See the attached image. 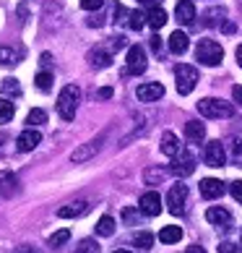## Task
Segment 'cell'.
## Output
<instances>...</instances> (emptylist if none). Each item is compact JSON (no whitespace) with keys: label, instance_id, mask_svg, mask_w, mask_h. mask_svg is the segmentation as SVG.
<instances>
[{"label":"cell","instance_id":"cell-1","mask_svg":"<svg viewBox=\"0 0 242 253\" xmlns=\"http://www.w3.org/2000/svg\"><path fill=\"white\" fill-rule=\"evenodd\" d=\"M78 102H81V89L76 86V84L63 86L60 97H58V112H60V118L63 120H73V118H76Z\"/></svg>","mask_w":242,"mask_h":253},{"label":"cell","instance_id":"cell-2","mask_svg":"<svg viewBox=\"0 0 242 253\" xmlns=\"http://www.w3.org/2000/svg\"><path fill=\"white\" fill-rule=\"evenodd\" d=\"M195 55H198V60L203 65H219L221 60H224V47L216 42V40H201L198 47H195Z\"/></svg>","mask_w":242,"mask_h":253},{"label":"cell","instance_id":"cell-3","mask_svg":"<svg viewBox=\"0 0 242 253\" xmlns=\"http://www.w3.org/2000/svg\"><path fill=\"white\" fill-rule=\"evenodd\" d=\"M198 112L203 118H232V112H235V107L229 105V102H221L216 97H206L198 102Z\"/></svg>","mask_w":242,"mask_h":253},{"label":"cell","instance_id":"cell-4","mask_svg":"<svg viewBox=\"0 0 242 253\" xmlns=\"http://www.w3.org/2000/svg\"><path fill=\"white\" fill-rule=\"evenodd\" d=\"M174 84H177V94L180 97H188L190 91L195 89V84H198V71L193 68V65H177V68H174Z\"/></svg>","mask_w":242,"mask_h":253},{"label":"cell","instance_id":"cell-5","mask_svg":"<svg viewBox=\"0 0 242 253\" xmlns=\"http://www.w3.org/2000/svg\"><path fill=\"white\" fill-rule=\"evenodd\" d=\"M146 50L141 44H130L128 47V68H125V76H138V73L146 71Z\"/></svg>","mask_w":242,"mask_h":253},{"label":"cell","instance_id":"cell-6","mask_svg":"<svg viewBox=\"0 0 242 253\" xmlns=\"http://www.w3.org/2000/svg\"><path fill=\"white\" fill-rule=\"evenodd\" d=\"M172 159H174V162H172V172L177 177H188V175L195 172V157L188 152V149H180Z\"/></svg>","mask_w":242,"mask_h":253},{"label":"cell","instance_id":"cell-7","mask_svg":"<svg viewBox=\"0 0 242 253\" xmlns=\"http://www.w3.org/2000/svg\"><path fill=\"white\" fill-rule=\"evenodd\" d=\"M185 199H188V185L174 183L172 188H170V196H167V206H170V211H172V214H182Z\"/></svg>","mask_w":242,"mask_h":253},{"label":"cell","instance_id":"cell-8","mask_svg":"<svg viewBox=\"0 0 242 253\" xmlns=\"http://www.w3.org/2000/svg\"><path fill=\"white\" fill-rule=\"evenodd\" d=\"M203 159H206L208 167H224L227 154H224V146H221V141H208V144H206V152H203Z\"/></svg>","mask_w":242,"mask_h":253},{"label":"cell","instance_id":"cell-9","mask_svg":"<svg viewBox=\"0 0 242 253\" xmlns=\"http://www.w3.org/2000/svg\"><path fill=\"white\" fill-rule=\"evenodd\" d=\"M138 209H141L146 217H159V214H162V199H159V193H154V191L143 193L141 201H138Z\"/></svg>","mask_w":242,"mask_h":253},{"label":"cell","instance_id":"cell-10","mask_svg":"<svg viewBox=\"0 0 242 253\" xmlns=\"http://www.w3.org/2000/svg\"><path fill=\"white\" fill-rule=\"evenodd\" d=\"M36 144H42V133L34 128H26L24 133H18V138H16L18 152H32V149H36Z\"/></svg>","mask_w":242,"mask_h":253},{"label":"cell","instance_id":"cell-11","mask_svg":"<svg viewBox=\"0 0 242 253\" xmlns=\"http://www.w3.org/2000/svg\"><path fill=\"white\" fill-rule=\"evenodd\" d=\"M136 94H138L141 102H156V99L164 97V86H162V84H141Z\"/></svg>","mask_w":242,"mask_h":253},{"label":"cell","instance_id":"cell-12","mask_svg":"<svg viewBox=\"0 0 242 253\" xmlns=\"http://www.w3.org/2000/svg\"><path fill=\"white\" fill-rule=\"evenodd\" d=\"M174 16H177V21L182 26H190L195 21V5H193V0H180L177 8H174Z\"/></svg>","mask_w":242,"mask_h":253},{"label":"cell","instance_id":"cell-13","mask_svg":"<svg viewBox=\"0 0 242 253\" xmlns=\"http://www.w3.org/2000/svg\"><path fill=\"white\" fill-rule=\"evenodd\" d=\"M224 193V185H221V180H216V177H206V180H201V196L203 199H219V196Z\"/></svg>","mask_w":242,"mask_h":253},{"label":"cell","instance_id":"cell-14","mask_svg":"<svg viewBox=\"0 0 242 253\" xmlns=\"http://www.w3.org/2000/svg\"><path fill=\"white\" fill-rule=\"evenodd\" d=\"M18 191V177L13 172H0V196L3 199H11Z\"/></svg>","mask_w":242,"mask_h":253},{"label":"cell","instance_id":"cell-15","mask_svg":"<svg viewBox=\"0 0 242 253\" xmlns=\"http://www.w3.org/2000/svg\"><path fill=\"white\" fill-rule=\"evenodd\" d=\"M185 138H188L190 144H201L203 138H206V126L198 123V120H190V123H185Z\"/></svg>","mask_w":242,"mask_h":253},{"label":"cell","instance_id":"cell-16","mask_svg":"<svg viewBox=\"0 0 242 253\" xmlns=\"http://www.w3.org/2000/svg\"><path fill=\"white\" fill-rule=\"evenodd\" d=\"M206 219L211 224H219V227H229V224H232V214L227 209H221V206H211V209L206 211Z\"/></svg>","mask_w":242,"mask_h":253},{"label":"cell","instance_id":"cell-17","mask_svg":"<svg viewBox=\"0 0 242 253\" xmlns=\"http://www.w3.org/2000/svg\"><path fill=\"white\" fill-rule=\"evenodd\" d=\"M146 24L151 26V29H162V26L167 24V11L162 5H151L146 11Z\"/></svg>","mask_w":242,"mask_h":253},{"label":"cell","instance_id":"cell-18","mask_svg":"<svg viewBox=\"0 0 242 253\" xmlns=\"http://www.w3.org/2000/svg\"><path fill=\"white\" fill-rule=\"evenodd\" d=\"M89 63L94 65V68H107L109 63H112V50H104V47H94L89 52Z\"/></svg>","mask_w":242,"mask_h":253},{"label":"cell","instance_id":"cell-19","mask_svg":"<svg viewBox=\"0 0 242 253\" xmlns=\"http://www.w3.org/2000/svg\"><path fill=\"white\" fill-rule=\"evenodd\" d=\"M89 211V204L86 201H76V204H68L63 206V209H58V217L63 219H73V217H81V214Z\"/></svg>","mask_w":242,"mask_h":253},{"label":"cell","instance_id":"cell-20","mask_svg":"<svg viewBox=\"0 0 242 253\" xmlns=\"http://www.w3.org/2000/svg\"><path fill=\"white\" fill-rule=\"evenodd\" d=\"M99 152V141H91V144H83L81 149H76V152H73L70 154V162H86V159H91V157H94Z\"/></svg>","mask_w":242,"mask_h":253},{"label":"cell","instance_id":"cell-21","mask_svg":"<svg viewBox=\"0 0 242 253\" xmlns=\"http://www.w3.org/2000/svg\"><path fill=\"white\" fill-rule=\"evenodd\" d=\"M188 47H190V40H188V34H185V32L177 29V32L170 37V50H172L174 55H182Z\"/></svg>","mask_w":242,"mask_h":253},{"label":"cell","instance_id":"cell-22","mask_svg":"<svg viewBox=\"0 0 242 253\" xmlns=\"http://www.w3.org/2000/svg\"><path fill=\"white\" fill-rule=\"evenodd\" d=\"M177 152H180V141H177V136H174L172 130H167V133L162 136V154L174 157Z\"/></svg>","mask_w":242,"mask_h":253},{"label":"cell","instance_id":"cell-23","mask_svg":"<svg viewBox=\"0 0 242 253\" xmlns=\"http://www.w3.org/2000/svg\"><path fill=\"white\" fill-rule=\"evenodd\" d=\"M180 238H182V230L177 227V224H170V227L159 230V240L167 243V246H170V243H177Z\"/></svg>","mask_w":242,"mask_h":253},{"label":"cell","instance_id":"cell-24","mask_svg":"<svg viewBox=\"0 0 242 253\" xmlns=\"http://www.w3.org/2000/svg\"><path fill=\"white\" fill-rule=\"evenodd\" d=\"M18 60H21V50L0 47V65H16Z\"/></svg>","mask_w":242,"mask_h":253},{"label":"cell","instance_id":"cell-25","mask_svg":"<svg viewBox=\"0 0 242 253\" xmlns=\"http://www.w3.org/2000/svg\"><path fill=\"white\" fill-rule=\"evenodd\" d=\"M52 73L50 71H39V73H36V76H34V84H36V89H39V91H50L52 89Z\"/></svg>","mask_w":242,"mask_h":253},{"label":"cell","instance_id":"cell-26","mask_svg":"<svg viewBox=\"0 0 242 253\" xmlns=\"http://www.w3.org/2000/svg\"><path fill=\"white\" fill-rule=\"evenodd\" d=\"M112 232H115V219H112V217H102V219L97 222V235L109 238Z\"/></svg>","mask_w":242,"mask_h":253},{"label":"cell","instance_id":"cell-27","mask_svg":"<svg viewBox=\"0 0 242 253\" xmlns=\"http://www.w3.org/2000/svg\"><path fill=\"white\" fill-rule=\"evenodd\" d=\"M13 102H8V99H0V126H5V123H11L13 120Z\"/></svg>","mask_w":242,"mask_h":253},{"label":"cell","instance_id":"cell-28","mask_svg":"<svg viewBox=\"0 0 242 253\" xmlns=\"http://www.w3.org/2000/svg\"><path fill=\"white\" fill-rule=\"evenodd\" d=\"M26 123H29V128L47 123V112H44V110H39V107H34V110L29 112V115H26Z\"/></svg>","mask_w":242,"mask_h":253},{"label":"cell","instance_id":"cell-29","mask_svg":"<svg viewBox=\"0 0 242 253\" xmlns=\"http://www.w3.org/2000/svg\"><path fill=\"white\" fill-rule=\"evenodd\" d=\"M70 240V232L68 230H58V232H55V235H50V248H60V246H65V243H68Z\"/></svg>","mask_w":242,"mask_h":253},{"label":"cell","instance_id":"cell-30","mask_svg":"<svg viewBox=\"0 0 242 253\" xmlns=\"http://www.w3.org/2000/svg\"><path fill=\"white\" fill-rule=\"evenodd\" d=\"M133 240H136V246L141 248V251H148V248L154 246V235H151V232H146V230H143V232H138Z\"/></svg>","mask_w":242,"mask_h":253},{"label":"cell","instance_id":"cell-31","mask_svg":"<svg viewBox=\"0 0 242 253\" xmlns=\"http://www.w3.org/2000/svg\"><path fill=\"white\" fill-rule=\"evenodd\" d=\"M143 24H146V13H141V11H130L128 13V26L130 29H141Z\"/></svg>","mask_w":242,"mask_h":253},{"label":"cell","instance_id":"cell-32","mask_svg":"<svg viewBox=\"0 0 242 253\" xmlns=\"http://www.w3.org/2000/svg\"><path fill=\"white\" fill-rule=\"evenodd\" d=\"M3 94H8V97H18V94H21V86H18L16 79H5L3 81Z\"/></svg>","mask_w":242,"mask_h":253},{"label":"cell","instance_id":"cell-33","mask_svg":"<svg viewBox=\"0 0 242 253\" xmlns=\"http://www.w3.org/2000/svg\"><path fill=\"white\" fill-rule=\"evenodd\" d=\"M76 253H99V246L94 240H81V246H78Z\"/></svg>","mask_w":242,"mask_h":253},{"label":"cell","instance_id":"cell-34","mask_svg":"<svg viewBox=\"0 0 242 253\" xmlns=\"http://www.w3.org/2000/svg\"><path fill=\"white\" fill-rule=\"evenodd\" d=\"M102 5H104V0H81L83 11H99Z\"/></svg>","mask_w":242,"mask_h":253},{"label":"cell","instance_id":"cell-35","mask_svg":"<svg viewBox=\"0 0 242 253\" xmlns=\"http://www.w3.org/2000/svg\"><path fill=\"white\" fill-rule=\"evenodd\" d=\"M229 191H232V196H235V201H240V204H242V180L229 183Z\"/></svg>","mask_w":242,"mask_h":253},{"label":"cell","instance_id":"cell-36","mask_svg":"<svg viewBox=\"0 0 242 253\" xmlns=\"http://www.w3.org/2000/svg\"><path fill=\"white\" fill-rule=\"evenodd\" d=\"M156 180H164V172L162 170H146V183H156Z\"/></svg>","mask_w":242,"mask_h":253},{"label":"cell","instance_id":"cell-37","mask_svg":"<svg viewBox=\"0 0 242 253\" xmlns=\"http://www.w3.org/2000/svg\"><path fill=\"white\" fill-rule=\"evenodd\" d=\"M219 253H235V243H221Z\"/></svg>","mask_w":242,"mask_h":253},{"label":"cell","instance_id":"cell-38","mask_svg":"<svg viewBox=\"0 0 242 253\" xmlns=\"http://www.w3.org/2000/svg\"><path fill=\"white\" fill-rule=\"evenodd\" d=\"M232 97H235V102H240V105H242V86H235V89H232Z\"/></svg>","mask_w":242,"mask_h":253},{"label":"cell","instance_id":"cell-39","mask_svg":"<svg viewBox=\"0 0 242 253\" xmlns=\"http://www.w3.org/2000/svg\"><path fill=\"white\" fill-rule=\"evenodd\" d=\"M99 97H102V99H109V97H112V89H109V86L99 89Z\"/></svg>","mask_w":242,"mask_h":253},{"label":"cell","instance_id":"cell-40","mask_svg":"<svg viewBox=\"0 0 242 253\" xmlns=\"http://www.w3.org/2000/svg\"><path fill=\"white\" fill-rule=\"evenodd\" d=\"M151 47H154V52H159V50H162V42H159V37H151Z\"/></svg>","mask_w":242,"mask_h":253},{"label":"cell","instance_id":"cell-41","mask_svg":"<svg viewBox=\"0 0 242 253\" xmlns=\"http://www.w3.org/2000/svg\"><path fill=\"white\" fill-rule=\"evenodd\" d=\"M235 154L242 157V138H237V141H235Z\"/></svg>","mask_w":242,"mask_h":253},{"label":"cell","instance_id":"cell-42","mask_svg":"<svg viewBox=\"0 0 242 253\" xmlns=\"http://www.w3.org/2000/svg\"><path fill=\"white\" fill-rule=\"evenodd\" d=\"M50 63H52V55L44 52V55H42V65H50Z\"/></svg>","mask_w":242,"mask_h":253},{"label":"cell","instance_id":"cell-43","mask_svg":"<svg viewBox=\"0 0 242 253\" xmlns=\"http://www.w3.org/2000/svg\"><path fill=\"white\" fill-rule=\"evenodd\" d=\"M185 253H206V251H203V248H198V246H193V248H188Z\"/></svg>","mask_w":242,"mask_h":253},{"label":"cell","instance_id":"cell-44","mask_svg":"<svg viewBox=\"0 0 242 253\" xmlns=\"http://www.w3.org/2000/svg\"><path fill=\"white\" fill-rule=\"evenodd\" d=\"M138 3H143V5H148V8H151V5H156V3H159V0H138Z\"/></svg>","mask_w":242,"mask_h":253},{"label":"cell","instance_id":"cell-45","mask_svg":"<svg viewBox=\"0 0 242 253\" xmlns=\"http://www.w3.org/2000/svg\"><path fill=\"white\" fill-rule=\"evenodd\" d=\"M237 63H240V68H242V44L237 47Z\"/></svg>","mask_w":242,"mask_h":253},{"label":"cell","instance_id":"cell-46","mask_svg":"<svg viewBox=\"0 0 242 253\" xmlns=\"http://www.w3.org/2000/svg\"><path fill=\"white\" fill-rule=\"evenodd\" d=\"M18 253H36V251H34V248H21Z\"/></svg>","mask_w":242,"mask_h":253},{"label":"cell","instance_id":"cell-47","mask_svg":"<svg viewBox=\"0 0 242 253\" xmlns=\"http://www.w3.org/2000/svg\"><path fill=\"white\" fill-rule=\"evenodd\" d=\"M115 253H130V251H115Z\"/></svg>","mask_w":242,"mask_h":253},{"label":"cell","instance_id":"cell-48","mask_svg":"<svg viewBox=\"0 0 242 253\" xmlns=\"http://www.w3.org/2000/svg\"><path fill=\"white\" fill-rule=\"evenodd\" d=\"M240 240H242V238H240Z\"/></svg>","mask_w":242,"mask_h":253}]
</instances>
